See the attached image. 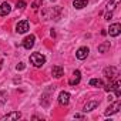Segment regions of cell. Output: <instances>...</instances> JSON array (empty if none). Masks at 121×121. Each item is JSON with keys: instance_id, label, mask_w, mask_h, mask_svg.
Wrapping results in <instances>:
<instances>
[{"instance_id": "obj_13", "label": "cell", "mask_w": 121, "mask_h": 121, "mask_svg": "<svg viewBox=\"0 0 121 121\" xmlns=\"http://www.w3.org/2000/svg\"><path fill=\"white\" fill-rule=\"evenodd\" d=\"M51 73H53V76H54L56 78H60V77L64 74V70H63L61 66H54L53 70H51Z\"/></svg>"}, {"instance_id": "obj_19", "label": "cell", "mask_w": 121, "mask_h": 121, "mask_svg": "<svg viewBox=\"0 0 121 121\" xmlns=\"http://www.w3.org/2000/svg\"><path fill=\"white\" fill-rule=\"evenodd\" d=\"M7 101V93L6 91H0V105L4 104Z\"/></svg>"}, {"instance_id": "obj_15", "label": "cell", "mask_w": 121, "mask_h": 121, "mask_svg": "<svg viewBox=\"0 0 121 121\" xmlns=\"http://www.w3.org/2000/svg\"><path fill=\"white\" fill-rule=\"evenodd\" d=\"M95 107H98V101H88L86 105H84V110L83 111H91V110H94Z\"/></svg>"}, {"instance_id": "obj_12", "label": "cell", "mask_w": 121, "mask_h": 121, "mask_svg": "<svg viewBox=\"0 0 121 121\" xmlns=\"http://www.w3.org/2000/svg\"><path fill=\"white\" fill-rule=\"evenodd\" d=\"M10 10H12V6L7 2L2 3V6H0V16H7L10 13Z\"/></svg>"}, {"instance_id": "obj_24", "label": "cell", "mask_w": 121, "mask_h": 121, "mask_svg": "<svg viewBox=\"0 0 121 121\" xmlns=\"http://www.w3.org/2000/svg\"><path fill=\"white\" fill-rule=\"evenodd\" d=\"M0 64H2V63H0ZM0 69H2V66H0Z\"/></svg>"}, {"instance_id": "obj_7", "label": "cell", "mask_w": 121, "mask_h": 121, "mask_svg": "<svg viewBox=\"0 0 121 121\" xmlns=\"http://www.w3.org/2000/svg\"><path fill=\"white\" fill-rule=\"evenodd\" d=\"M58 103L61 104V105H67L70 103V94L67 91H61L58 94Z\"/></svg>"}, {"instance_id": "obj_4", "label": "cell", "mask_w": 121, "mask_h": 121, "mask_svg": "<svg viewBox=\"0 0 121 121\" xmlns=\"http://www.w3.org/2000/svg\"><path fill=\"white\" fill-rule=\"evenodd\" d=\"M104 76L107 77V78H110V80H112V78H115L117 76H118V69L117 67H107L105 70H104Z\"/></svg>"}, {"instance_id": "obj_14", "label": "cell", "mask_w": 121, "mask_h": 121, "mask_svg": "<svg viewBox=\"0 0 121 121\" xmlns=\"http://www.w3.org/2000/svg\"><path fill=\"white\" fill-rule=\"evenodd\" d=\"M87 4H88L87 0H74V2H73V6L76 9H84Z\"/></svg>"}, {"instance_id": "obj_3", "label": "cell", "mask_w": 121, "mask_h": 121, "mask_svg": "<svg viewBox=\"0 0 121 121\" xmlns=\"http://www.w3.org/2000/svg\"><path fill=\"white\" fill-rule=\"evenodd\" d=\"M29 27H30L29 22H27V20H22V22L17 23V26H16V31H17L19 34H23V33H26V31L29 30Z\"/></svg>"}, {"instance_id": "obj_6", "label": "cell", "mask_w": 121, "mask_h": 121, "mask_svg": "<svg viewBox=\"0 0 121 121\" xmlns=\"http://www.w3.org/2000/svg\"><path fill=\"white\" fill-rule=\"evenodd\" d=\"M34 41H36V37H34L33 34H30V36H27V37L23 40V47H24L26 50H30V48L34 46Z\"/></svg>"}, {"instance_id": "obj_21", "label": "cell", "mask_w": 121, "mask_h": 121, "mask_svg": "<svg viewBox=\"0 0 121 121\" xmlns=\"http://www.w3.org/2000/svg\"><path fill=\"white\" fill-rule=\"evenodd\" d=\"M16 69H17V70H24V69H26V64H24V63H19V64L16 66Z\"/></svg>"}, {"instance_id": "obj_2", "label": "cell", "mask_w": 121, "mask_h": 121, "mask_svg": "<svg viewBox=\"0 0 121 121\" xmlns=\"http://www.w3.org/2000/svg\"><path fill=\"white\" fill-rule=\"evenodd\" d=\"M105 91H115V97L118 98L121 95V91H120V83L118 81H112V83H108L105 86H103Z\"/></svg>"}, {"instance_id": "obj_9", "label": "cell", "mask_w": 121, "mask_h": 121, "mask_svg": "<svg viewBox=\"0 0 121 121\" xmlns=\"http://www.w3.org/2000/svg\"><path fill=\"white\" fill-rule=\"evenodd\" d=\"M20 117H22V112L20 111H13V112L7 114L4 117H2L0 120H2V121H12V120H19Z\"/></svg>"}, {"instance_id": "obj_8", "label": "cell", "mask_w": 121, "mask_h": 121, "mask_svg": "<svg viewBox=\"0 0 121 121\" xmlns=\"http://www.w3.org/2000/svg\"><path fill=\"white\" fill-rule=\"evenodd\" d=\"M108 33H110V36H111V37H117V36L121 33V26H120L118 23L111 24V26H110V29H108Z\"/></svg>"}, {"instance_id": "obj_5", "label": "cell", "mask_w": 121, "mask_h": 121, "mask_svg": "<svg viewBox=\"0 0 121 121\" xmlns=\"http://www.w3.org/2000/svg\"><path fill=\"white\" fill-rule=\"evenodd\" d=\"M120 107H121V101H120V100H117L115 103H112V104H111V105H110V107L105 110V112H104V114H105V115H111V114H115V112L120 110Z\"/></svg>"}, {"instance_id": "obj_20", "label": "cell", "mask_w": 121, "mask_h": 121, "mask_svg": "<svg viewBox=\"0 0 121 121\" xmlns=\"http://www.w3.org/2000/svg\"><path fill=\"white\" fill-rule=\"evenodd\" d=\"M19 9H23V7H26V2H23V0H20V2H17V4H16Z\"/></svg>"}, {"instance_id": "obj_17", "label": "cell", "mask_w": 121, "mask_h": 121, "mask_svg": "<svg viewBox=\"0 0 121 121\" xmlns=\"http://www.w3.org/2000/svg\"><path fill=\"white\" fill-rule=\"evenodd\" d=\"M108 48H110V41H105V43H103V44L98 46V51L100 53H107Z\"/></svg>"}, {"instance_id": "obj_11", "label": "cell", "mask_w": 121, "mask_h": 121, "mask_svg": "<svg viewBox=\"0 0 121 121\" xmlns=\"http://www.w3.org/2000/svg\"><path fill=\"white\" fill-rule=\"evenodd\" d=\"M80 80H81V73H80L78 70H76V71L73 73V78L69 80V84H70V86H76V84L80 83Z\"/></svg>"}, {"instance_id": "obj_10", "label": "cell", "mask_w": 121, "mask_h": 121, "mask_svg": "<svg viewBox=\"0 0 121 121\" xmlns=\"http://www.w3.org/2000/svg\"><path fill=\"white\" fill-rule=\"evenodd\" d=\"M88 53H90L88 47H80V48L77 50V53H76V57H77L78 60H84V58H87Z\"/></svg>"}, {"instance_id": "obj_16", "label": "cell", "mask_w": 121, "mask_h": 121, "mask_svg": "<svg viewBox=\"0 0 121 121\" xmlns=\"http://www.w3.org/2000/svg\"><path fill=\"white\" fill-rule=\"evenodd\" d=\"M118 2H120V0H110L108 4H107V10H108V12H112V10L115 9V6L118 4Z\"/></svg>"}, {"instance_id": "obj_22", "label": "cell", "mask_w": 121, "mask_h": 121, "mask_svg": "<svg viewBox=\"0 0 121 121\" xmlns=\"http://www.w3.org/2000/svg\"><path fill=\"white\" fill-rule=\"evenodd\" d=\"M111 17H112V12H108V13L105 14V20H110Z\"/></svg>"}, {"instance_id": "obj_1", "label": "cell", "mask_w": 121, "mask_h": 121, "mask_svg": "<svg viewBox=\"0 0 121 121\" xmlns=\"http://www.w3.org/2000/svg\"><path fill=\"white\" fill-rule=\"evenodd\" d=\"M30 63L34 66V67H41L44 63H46V57L40 53H33L30 56Z\"/></svg>"}, {"instance_id": "obj_18", "label": "cell", "mask_w": 121, "mask_h": 121, "mask_svg": "<svg viewBox=\"0 0 121 121\" xmlns=\"http://www.w3.org/2000/svg\"><path fill=\"white\" fill-rule=\"evenodd\" d=\"M90 86H94V87H103V81L100 78H91L90 80Z\"/></svg>"}, {"instance_id": "obj_23", "label": "cell", "mask_w": 121, "mask_h": 121, "mask_svg": "<svg viewBox=\"0 0 121 121\" xmlns=\"http://www.w3.org/2000/svg\"><path fill=\"white\" fill-rule=\"evenodd\" d=\"M81 117H83L81 114H76V115H74V118H81Z\"/></svg>"}]
</instances>
